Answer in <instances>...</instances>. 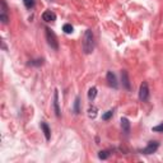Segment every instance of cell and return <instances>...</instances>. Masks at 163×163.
I'll return each instance as SVG.
<instances>
[{
    "label": "cell",
    "mask_w": 163,
    "mask_h": 163,
    "mask_svg": "<svg viewBox=\"0 0 163 163\" xmlns=\"http://www.w3.org/2000/svg\"><path fill=\"white\" fill-rule=\"evenodd\" d=\"M93 47H94V42H93V33L90 29H87L86 34H84V38H83V50L86 54H90L93 51Z\"/></svg>",
    "instance_id": "cell-1"
},
{
    "label": "cell",
    "mask_w": 163,
    "mask_h": 163,
    "mask_svg": "<svg viewBox=\"0 0 163 163\" xmlns=\"http://www.w3.org/2000/svg\"><path fill=\"white\" fill-rule=\"evenodd\" d=\"M46 37H47V41L51 47H54L55 50H57V40H56V36L54 33L50 28H46Z\"/></svg>",
    "instance_id": "cell-2"
},
{
    "label": "cell",
    "mask_w": 163,
    "mask_h": 163,
    "mask_svg": "<svg viewBox=\"0 0 163 163\" xmlns=\"http://www.w3.org/2000/svg\"><path fill=\"white\" fill-rule=\"evenodd\" d=\"M139 98L142 101H147L149 98V89H148L147 83H143L140 86V89H139Z\"/></svg>",
    "instance_id": "cell-3"
},
{
    "label": "cell",
    "mask_w": 163,
    "mask_h": 163,
    "mask_svg": "<svg viewBox=\"0 0 163 163\" xmlns=\"http://www.w3.org/2000/svg\"><path fill=\"white\" fill-rule=\"evenodd\" d=\"M158 147H159V144L157 143V142H149V144L147 145V148L143 149V153H144V154H152V153L155 152L157 149H158Z\"/></svg>",
    "instance_id": "cell-4"
},
{
    "label": "cell",
    "mask_w": 163,
    "mask_h": 163,
    "mask_svg": "<svg viewBox=\"0 0 163 163\" xmlns=\"http://www.w3.org/2000/svg\"><path fill=\"white\" fill-rule=\"evenodd\" d=\"M42 19L45 22H55L56 21V14L51 10H46L44 14H42Z\"/></svg>",
    "instance_id": "cell-5"
},
{
    "label": "cell",
    "mask_w": 163,
    "mask_h": 163,
    "mask_svg": "<svg viewBox=\"0 0 163 163\" xmlns=\"http://www.w3.org/2000/svg\"><path fill=\"white\" fill-rule=\"evenodd\" d=\"M107 82L111 87L113 88H117V80H116V75H115L112 71H108L107 73Z\"/></svg>",
    "instance_id": "cell-6"
},
{
    "label": "cell",
    "mask_w": 163,
    "mask_h": 163,
    "mask_svg": "<svg viewBox=\"0 0 163 163\" xmlns=\"http://www.w3.org/2000/svg\"><path fill=\"white\" fill-rule=\"evenodd\" d=\"M121 78H122V83L126 89H130V82H129V77H128V73L125 70H122L121 73Z\"/></svg>",
    "instance_id": "cell-7"
},
{
    "label": "cell",
    "mask_w": 163,
    "mask_h": 163,
    "mask_svg": "<svg viewBox=\"0 0 163 163\" xmlns=\"http://www.w3.org/2000/svg\"><path fill=\"white\" fill-rule=\"evenodd\" d=\"M121 126H122V130L126 132V134L130 131V122H129L128 119H125V117L121 119Z\"/></svg>",
    "instance_id": "cell-8"
},
{
    "label": "cell",
    "mask_w": 163,
    "mask_h": 163,
    "mask_svg": "<svg viewBox=\"0 0 163 163\" xmlns=\"http://www.w3.org/2000/svg\"><path fill=\"white\" fill-rule=\"evenodd\" d=\"M54 107H55L56 116H60V108H59V98H57V90H55V96H54Z\"/></svg>",
    "instance_id": "cell-9"
},
{
    "label": "cell",
    "mask_w": 163,
    "mask_h": 163,
    "mask_svg": "<svg viewBox=\"0 0 163 163\" xmlns=\"http://www.w3.org/2000/svg\"><path fill=\"white\" fill-rule=\"evenodd\" d=\"M41 128H42V130H44V132H45V136H46V139H47V140H50L51 134H50V129H49V126H47V124H45V122H41Z\"/></svg>",
    "instance_id": "cell-10"
},
{
    "label": "cell",
    "mask_w": 163,
    "mask_h": 163,
    "mask_svg": "<svg viewBox=\"0 0 163 163\" xmlns=\"http://www.w3.org/2000/svg\"><path fill=\"white\" fill-rule=\"evenodd\" d=\"M96 96H97V88L92 87V88L89 89V92H88V98H89V99H94Z\"/></svg>",
    "instance_id": "cell-11"
},
{
    "label": "cell",
    "mask_w": 163,
    "mask_h": 163,
    "mask_svg": "<svg viewBox=\"0 0 163 163\" xmlns=\"http://www.w3.org/2000/svg\"><path fill=\"white\" fill-rule=\"evenodd\" d=\"M88 116L90 117V119H94L96 116H97V107H90L89 110H88Z\"/></svg>",
    "instance_id": "cell-12"
},
{
    "label": "cell",
    "mask_w": 163,
    "mask_h": 163,
    "mask_svg": "<svg viewBox=\"0 0 163 163\" xmlns=\"http://www.w3.org/2000/svg\"><path fill=\"white\" fill-rule=\"evenodd\" d=\"M63 31L65 33H71V32H73V27H71V24H64Z\"/></svg>",
    "instance_id": "cell-13"
},
{
    "label": "cell",
    "mask_w": 163,
    "mask_h": 163,
    "mask_svg": "<svg viewBox=\"0 0 163 163\" xmlns=\"http://www.w3.org/2000/svg\"><path fill=\"white\" fill-rule=\"evenodd\" d=\"M24 2V5H26V8L28 9H31L33 7V3H34V0H23Z\"/></svg>",
    "instance_id": "cell-14"
},
{
    "label": "cell",
    "mask_w": 163,
    "mask_h": 163,
    "mask_svg": "<svg viewBox=\"0 0 163 163\" xmlns=\"http://www.w3.org/2000/svg\"><path fill=\"white\" fill-rule=\"evenodd\" d=\"M98 157H99L101 159H106L107 157H108V152H107V150H101L99 154H98Z\"/></svg>",
    "instance_id": "cell-15"
},
{
    "label": "cell",
    "mask_w": 163,
    "mask_h": 163,
    "mask_svg": "<svg viewBox=\"0 0 163 163\" xmlns=\"http://www.w3.org/2000/svg\"><path fill=\"white\" fill-rule=\"evenodd\" d=\"M112 115H113V111H107L103 116H102V119H103V120H108V119L112 116Z\"/></svg>",
    "instance_id": "cell-16"
},
{
    "label": "cell",
    "mask_w": 163,
    "mask_h": 163,
    "mask_svg": "<svg viewBox=\"0 0 163 163\" xmlns=\"http://www.w3.org/2000/svg\"><path fill=\"white\" fill-rule=\"evenodd\" d=\"M74 111L75 113H79V98L75 99V106H74Z\"/></svg>",
    "instance_id": "cell-17"
},
{
    "label": "cell",
    "mask_w": 163,
    "mask_h": 163,
    "mask_svg": "<svg viewBox=\"0 0 163 163\" xmlns=\"http://www.w3.org/2000/svg\"><path fill=\"white\" fill-rule=\"evenodd\" d=\"M153 131H163V122L161 125H158V126H154Z\"/></svg>",
    "instance_id": "cell-18"
},
{
    "label": "cell",
    "mask_w": 163,
    "mask_h": 163,
    "mask_svg": "<svg viewBox=\"0 0 163 163\" xmlns=\"http://www.w3.org/2000/svg\"><path fill=\"white\" fill-rule=\"evenodd\" d=\"M0 18H2V21H3V23H7L8 22V17L5 15V13H3L2 15H0Z\"/></svg>",
    "instance_id": "cell-19"
},
{
    "label": "cell",
    "mask_w": 163,
    "mask_h": 163,
    "mask_svg": "<svg viewBox=\"0 0 163 163\" xmlns=\"http://www.w3.org/2000/svg\"><path fill=\"white\" fill-rule=\"evenodd\" d=\"M33 65H41L42 64V60H34V63H32Z\"/></svg>",
    "instance_id": "cell-20"
}]
</instances>
